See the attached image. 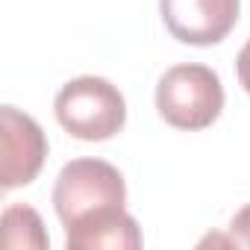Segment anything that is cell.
I'll return each mask as SVG.
<instances>
[{
  "label": "cell",
  "mask_w": 250,
  "mask_h": 250,
  "mask_svg": "<svg viewBox=\"0 0 250 250\" xmlns=\"http://www.w3.org/2000/svg\"><path fill=\"white\" fill-rule=\"evenodd\" d=\"M53 109L62 130L80 142H106L127 124L124 94L103 77H77L65 83Z\"/></svg>",
  "instance_id": "cell-1"
},
{
  "label": "cell",
  "mask_w": 250,
  "mask_h": 250,
  "mask_svg": "<svg viewBox=\"0 0 250 250\" xmlns=\"http://www.w3.org/2000/svg\"><path fill=\"white\" fill-rule=\"evenodd\" d=\"M156 109L177 130H206L224 109L221 77L206 65H174L159 77Z\"/></svg>",
  "instance_id": "cell-2"
},
{
  "label": "cell",
  "mask_w": 250,
  "mask_h": 250,
  "mask_svg": "<svg viewBox=\"0 0 250 250\" xmlns=\"http://www.w3.org/2000/svg\"><path fill=\"white\" fill-rule=\"evenodd\" d=\"M127 203V186L115 165L103 159H74L68 162L53 186V209L59 221L74 227L91 212Z\"/></svg>",
  "instance_id": "cell-3"
},
{
  "label": "cell",
  "mask_w": 250,
  "mask_h": 250,
  "mask_svg": "<svg viewBox=\"0 0 250 250\" xmlns=\"http://www.w3.org/2000/svg\"><path fill=\"white\" fill-rule=\"evenodd\" d=\"M238 0H159L168 33L194 47L218 44L238 24Z\"/></svg>",
  "instance_id": "cell-4"
},
{
  "label": "cell",
  "mask_w": 250,
  "mask_h": 250,
  "mask_svg": "<svg viewBox=\"0 0 250 250\" xmlns=\"http://www.w3.org/2000/svg\"><path fill=\"white\" fill-rule=\"evenodd\" d=\"M0 139H3V165H0V183L3 188L27 186L39 177L44 159H47V139L39 124L15 109H0Z\"/></svg>",
  "instance_id": "cell-5"
},
{
  "label": "cell",
  "mask_w": 250,
  "mask_h": 250,
  "mask_svg": "<svg viewBox=\"0 0 250 250\" xmlns=\"http://www.w3.org/2000/svg\"><path fill=\"white\" fill-rule=\"evenodd\" d=\"M68 250H139L145 244L142 229L124 206L100 209L68 227Z\"/></svg>",
  "instance_id": "cell-6"
},
{
  "label": "cell",
  "mask_w": 250,
  "mask_h": 250,
  "mask_svg": "<svg viewBox=\"0 0 250 250\" xmlns=\"http://www.w3.org/2000/svg\"><path fill=\"white\" fill-rule=\"evenodd\" d=\"M3 244L6 247H36V250H44L50 244V238L42 227V218L33 206H24V203L6 206V212H3Z\"/></svg>",
  "instance_id": "cell-7"
},
{
  "label": "cell",
  "mask_w": 250,
  "mask_h": 250,
  "mask_svg": "<svg viewBox=\"0 0 250 250\" xmlns=\"http://www.w3.org/2000/svg\"><path fill=\"white\" fill-rule=\"evenodd\" d=\"M229 244L235 247H250V203L244 209L235 212V218L229 221Z\"/></svg>",
  "instance_id": "cell-8"
},
{
  "label": "cell",
  "mask_w": 250,
  "mask_h": 250,
  "mask_svg": "<svg viewBox=\"0 0 250 250\" xmlns=\"http://www.w3.org/2000/svg\"><path fill=\"white\" fill-rule=\"evenodd\" d=\"M235 71H238L241 88L250 94V39H247V44L241 47V53H238V59H235Z\"/></svg>",
  "instance_id": "cell-9"
}]
</instances>
